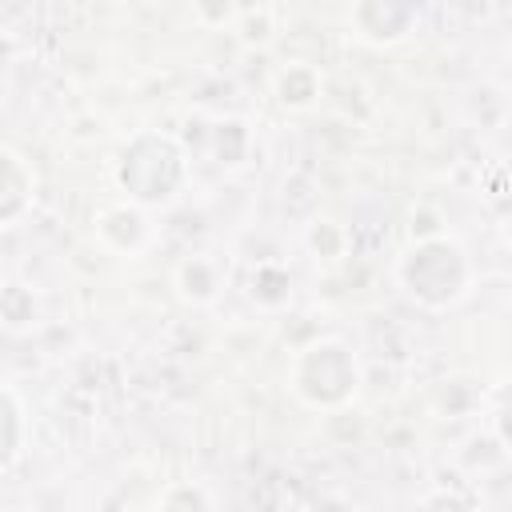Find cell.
<instances>
[{"mask_svg":"<svg viewBox=\"0 0 512 512\" xmlns=\"http://www.w3.org/2000/svg\"><path fill=\"white\" fill-rule=\"evenodd\" d=\"M400 276H404L408 292L420 296L424 304H448L464 292V252L448 240L416 244L404 256Z\"/></svg>","mask_w":512,"mask_h":512,"instance_id":"1","label":"cell"},{"mask_svg":"<svg viewBox=\"0 0 512 512\" xmlns=\"http://www.w3.org/2000/svg\"><path fill=\"white\" fill-rule=\"evenodd\" d=\"M4 416H8V444H4V468H12V464H16V456H20V436H16V428H20V400H16V392H12V388H4Z\"/></svg>","mask_w":512,"mask_h":512,"instance_id":"2","label":"cell"}]
</instances>
